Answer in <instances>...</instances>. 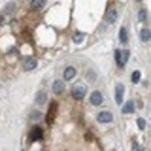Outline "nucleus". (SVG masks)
<instances>
[{
    "label": "nucleus",
    "mask_w": 151,
    "mask_h": 151,
    "mask_svg": "<svg viewBox=\"0 0 151 151\" xmlns=\"http://www.w3.org/2000/svg\"><path fill=\"white\" fill-rule=\"evenodd\" d=\"M76 76V69L72 68V66H69L65 69L64 71V79L65 80H71L72 78H75Z\"/></svg>",
    "instance_id": "11"
},
{
    "label": "nucleus",
    "mask_w": 151,
    "mask_h": 151,
    "mask_svg": "<svg viewBox=\"0 0 151 151\" xmlns=\"http://www.w3.org/2000/svg\"><path fill=\"white\" fill-rule=\"evenodd\" d=\"M134 109H135V106H134V102L132 100H129L122 108V113L124 114H129V113H134Z\"/></svg>",
    "instance_id": "13"
},
{
    "label": "nucleus",
    "mask_w": 151,
    "mask_h": 151,
    "mask_svg": "<svg viewBox=\"0 0 151 151\" xmlns=\"http://www.w3.org/2000/svg\"><path fill=\"white\" fill-rule=\"evenodd\" d=\"M117 19V12L115 11V9H111V11H108V13H107V15H106V21L108 22V23H114L115 21Z\"/></svg>",
    "instance_id": "12"
},
{
    "label": "nucleus",
    "mask_w": 151,
    "mask_h": 151,
    "mask_svg": "<svg viewBox=\"0 0 151 151\" xmlns=\"http://www.w3.org/2000/svg\"><path fill=\"white\" fill-rule=\"evenodd\" d=\"M119 37H120V41L122 43H126L128 41V34H127V29L124 27H122L120 29V34H119Z\"/></svg>",
    "instance_id": "16"
},
{
    "label": "nucleus",
    "mask_w": 151,
    "mask_h": 151,
    "mask_svg": "<svg viewBox=\"0 0 151 151\" xmlns=\"http://www.w3.org/2000/svg\"><path fill=\"white\" fill-rule=\"evenodd\" d=\"M141 79V72L139 71H134L132 75V81L134 84H137Z\"/></svg>",
    "instance_id": "17"
},
{
    "label": "nucleus",
    "mask_w": 151,
    "mask_h": 151,
    "mask_svg": "<svg viewBox=\"0 0 151 151\" xmlns=\"http://www.w3.org/2000/svg\"><path fill=\"white\" fill-rule=\"evenodd\" d=\"M14 9H15V6H14V4H9L6 8H5V12H6V14H12L13 12H14Z\"/></svg>",
    "instance_id": "22"
},
{
    "label": "nucleus",
    "mask_w": 151,
    "mask_h": 151,
    "mask_svg": "<svg viewBox=\"0 0 151 151\" xmlns=\"http://www.w3.org/2000/svg\"><path fill=\"white\" fill-rule=\"evenodd\" d=\"M42 117V114L41 112H38V111H34V112H32L30 114V119L32 120H40Z\"/></svg>",
    "instance_id": "21"
},
{
    "label": "nucleus",
    "mask_w": 151,
    "mask_h": 151,
    "mask_svg": "<svg viewBox=\"0 0 151 151\" xmlns=\"http://www.w3.org/2000/svg\"><path fill=\"white\" fill-rule=\"evenodd\" d=\"M136 1H141V0H136Z\"/></svg>",
    "instance_id": "23"
},
{
    "label": "nucleus",
    "mask_w": 151,
    "mask_h": 151,
    "mask_svg": "<svg viewBox=\"0 0 151 151\" xmlns=\"http://www.w3.org/2000/svg\"><path fill=\"white\" fill-rule=\"evenodd\" d=\"M137 124H138V128H139L141 130H144V129H145V126H147V122H145L144 119L139 117V119L137 120Z\"/></svg>",
    "instance_id": "20"
},
{
    "label": "nucleus",
    "mask_w": 151,
    "mask_h": 151,
    "mask_svg": "<svg viewBox=\"0 0 151 151\" xmlns=\"http://www.w3.org/2000/svg\"><path fill=\"white\" fill-rule=\"evenodd\" d=\"M147 11L145 9H141L139 11V13H138V20L141 21V22H145V20H147Z\"/></svg>",
    "instance_id": "19"
},
{
    "label": "nucleus",
    "mask_w": 151,
    "mask_h": 151,
    "mask_svg": "<svg viewBox=\"0 0 151 151\" xmlns=\"http://www.w3.org/2000/svg\"><path fill=\"white\" fill-rule=\"evenodd\" d=\"M36 66H37V60H36L35 58H33V57H28V58L24 59V62H23V69H24L26 71H32V70H34Z\"/></svg>",
    "instance_id": "4"
},
{
    "label": "nucleus",
    "mask_w": 151,
    "mask_h": 151,
    "mask_svg": "<svg viewBox=\"0 0 151 151\" xmlns=\"http://www.w3.org/2000/svg\"><path fill=\"white\" fill-rule=\"evenodd\" d=\"M113 120V115L109 112H101L98 115V121L101 123H108Z\"/></svg>",
    "instance_id": "6"
},
{
    "label": "nucleus",
    "mask_w": 151,
    "mask_h": 151,
    "mask_svg": "<svg viewBox=\"0 0 151 151\" xmlns=\"http://www.w3.org/2000/svg\"><path fill=\"white\" fill-rule=\"evenodd\" d=\"M42 137H43L42 129L40 127H34V129L30 132V138H32V141L36 142V141H40Z\"/></svg>",
    "instance_id": "7"
},
{
    "label": "nucleus",
    "mask_w": 151,
    "mask_h": 151,
    "mask_svg": "<svg viewBox=\"0 0 151 151\" xmlns=\"http://www.w3.org/2000/svg\"><path fill=\"white\" fill-rule=\"evenodd\" d=\"M141 40L142 42H149L150 41V30L144 28L141 30Z\"/></svg>",
    "instance_id": "14"
},
{
    "label": "nucleus",
    "mask_w": 151,
    "mask_h": 151,
    "mask_svg": "<svg viewBox=\"0 0 151 151\" xmlns=\"http://www.w3.org/2000/svg\"><path fill=\"white\" fill-rule=\"evenodd\" d=\"M55 112H56V104H51V106L49 108V114H48V122L49 123H51V120L54 121Z\"/></svg>",
    "instance_id": "15"
},
{
    "label": "nucleus",
    "mask_w": 151,
    "mask_h": 151,
    "mask_svg": "<svg viewBox=\"0 0 151 151\" xmlns=\"http://www.w3.org/2000/svg\"><path fill=\"white\" fill-rule=\"evenodd\" d=\"M128 58H129V51L128 50H120V49H117L115 51V60H116V64L120 68H123L126 65Z\"/></svg>",
    "instance_id": "2"
},
{
    "label": "nucleus",
    "mask_w": 151,
    "mask_h": 151,
    "mask_svg": "<svg viewBox=\"0 0 151 151\" xmlns=\"http://www.w3.org/2000/svg\"><path fill=\"white\" fill-rule=\"evenodd\" d=\"M47 0H32L30 1V7L34 9V11H38L41 8L44 7Z\"/></svg>",
    "instance_id": "10"
},
{
    "label": "nucleus",
    "mask_w": 151,
    "mask_h": 151,
    "mask_svg": "<svg viewBox=\"0 0 151 151\" xmlns=\"http://www.w3.org/2000/svg\"><path fill=\"white\" fill-rule=\"evenodd\" d=\"M86 91H87V88H86L85 84L77 83V84L73 85L71 93H72V96L75 98L76 100H81V99H84V96L86 94Z\"/></svg>",
    "instance_id": "1"
},
{
    "label": "nucleus",
    "mask_w": 151,
    "mask_h": 151,
    "mask_svg": "<svg viewBox=\"0 0 151 151\" xmlns=\"http://www.w3.org/2000/svg\"><path fill=\"white\" fill-rule=\"evenodd\" d=\"M47 99H48V95L44 91H38L35 96V101L37 102L38 105H44L47 102Z\"/></svg>",
    "instance_id": "9"
},
{
    "label": "nucleus",
    "mask_w": 151,
    "mask_h": 151,
    "mask_svg": "<svg viewBox=\"0 0 151 151\" xmlns=\"http://www.w3.org/2000/svg\"><path fill=\"white\" fill-rule=\"evenodd\" d=\"M64 88H65V86H64V83L62 80H56L52 84V91L55 94H62Z\"/></svg>",
    "instance_id": "8"
},
{
    "label": "nucleus",
    "mask_w": 151,
    "mask_h": 151,
    "mask_svg": "<svg viewBox=\"0 0 151 151\" xmlns=\"http://www.w3.org/2000/svg\"><path fill=\"white\" fill-rule=\"evenodd\" d=\"M90 101L93 106H100L104 101V98H102V94L99 92V91H94L92 94H91V98H90Z\"/></svg>",
    "instance_id": "5"
},
{
    "label": "nucleus",
    "mask_w": 151,
    "mask_h": 151,
    "mask_svg": "<svg viewBox=\"0 0 151 151\" xmlns=\"http://www.w3.org/2000/svg\"><path fill=\"white\" fill-rule=\"evenodd\" d=\"M123 94H124V86L122 84H117L115 88V101L117 105L122 104L123 101Z\"/></svg>",
    "instance_id": "3"
},
{
    "label": "nucleus",
    "mask_w": 151,
    "mask_h": 151,
    "mask_svg": "<svg viewBox=\"0 0 151 151\" xmlns=\"http://www.w3.org/2000/svg\"><path fill=\"white\" fill-rule=\"evenodd\" d=\"M84 34L83 33H76L75 35H73V42L75 43H80V42H83V40H84Z\"/></svg>",
    "instance_id": "18"
}]
</instances>
